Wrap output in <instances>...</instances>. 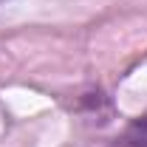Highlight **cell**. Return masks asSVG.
I'll return each instance as SVG.
<instances>
[{"label": "cell", "mask_w": 147, "mask_h": 147, "mask_svg": "<svg viewBox=\"0 0 147 147\" xmlns=\"http://www.w3.org/2000/svg\"><path fill=\"white\" fill-rule=\"evenodd\" d=\"M127 147H147V116L136 119L127 130V139H125Z\"/></svg>", "instance_id": "obj_1"}]
</instances>
